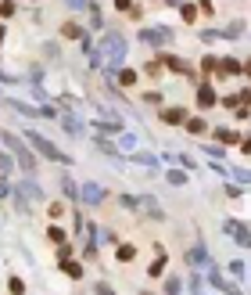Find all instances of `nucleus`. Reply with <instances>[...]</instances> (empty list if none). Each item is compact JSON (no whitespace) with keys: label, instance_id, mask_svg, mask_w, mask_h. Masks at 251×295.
<instances>
[{"label":"nucleus","instance_id":"f257e3e1","mask_svg":"<svg viewBox=\"0 0 251 295\" xmlns=\"http://www.w3.org/2000/svg\"><path fill=\"white\" fill-rule=\"evenodd\" d=\"M25 141H29V144L36 148V151L43 155V159H50V162H68V155H65V151H58V148H54V144H50V141H47L43 133L29 130V133H25Z\"/></svg>","mask_w":251,"mask_h":295},{"label":"nucleus","instance_id":"f03ea898","mask_svg":"<svg viewBox=\"0 0 251 295\" xmlns=\"http://www.w3.org/2000/svg\"><path fill=\"white\" fill-rule=\"evenodd\" d=\"M4 144L15 151V159H18V166H22L25 173H33V159H29V151L22 148V141H18V133H4Z\"/></svg>","mask_w":251,"mask_h":295},{"label":"nucleus","instance_id":"7ed1b4c3","mask_svg":"<svg viewBox=\"0 0 251 295\" xmlns=\"http://www.w3.org/2000/svg\"><path fill=\"white\" fill-rule=\"evenodd\" d=\"M104 54H108V61H122L126 40H122V36H115V33H108V36H104Z\"/></svg>","mask_w":251,"mask_h":295},{"label":"nucleus","instance_id":"20e7f679","mask_svg":"<svg viewBox=\"0 0 251 295\" xmlns=\"http://www.w3.org/2000/svg\"><path fill=\"white\" fill-rule=\"evenodd\" d=\"M226 234L234 238L237 245H244V248H251V230H248L244 223H234V220H226Z\"/></svg>","mask_w":251,"mask_h":295},{"label":"nucleus","instance_id":"39448f33","mask_svg":"<svg viewBox=\"0 0 251 295\" xmlns=\"http://www.w3.org/2000/svg\"><path fill=\"white\" fill-rule=\"evenodd\" d=\"M108 198V191L104 187H100V184H83V202H86V205H100V202H104Z\"/></svg>","mask_w":251,"mask_h":295},{"label":"nucleus","instance_id":"423d86ee","mask_svg":"<svg viewBox=\"0 0 251 295\" xmlns=\"http://www.w3.org/2000/svg\"><path fill=\"white\" fill-rule=\"evenodd\" d=\"M158 119H162L165 126H183V123H187V108H180V105H176V108H162Z\"/></svg>","mask_w":251,"mask_h":295},{"label":"nucleus","instance_id":"0eeeda50","mask_svg":"<svg viewBox=\"0 0 251 295\" xmlns=\"http://www.w3.org/2000/svg\"><path fill=\"white\" fill-rule=\"evenodd\" d=\"M169 36H172L169 29H144L140 40H144V43H169Z\"/></svg>","mask_w":251,"mask_h":295},{"label":"nucleus","instance_id":"6e6552de","mask_svg":"<svg viewBox=\"0 0 251 295\" xmlns=\"http://www.w3.org/2000/svg\"><path fill=\"white\" fill-rule=\"evenodd\" d=\"M198 105H201V108H212V105H216V90H212V83H201V87H198Z\"/></svg>","mask_w":251,"mask_h":295},{"label":"nucleus","instance_id":"1a4fd4ad","mask_svg":"<svg viewBox=\"0 0 251 295\" xmlns=\"http://www.w3.org/2000/svg\"><path fill=\"white\" fill-rule=\"evenodd\" d=\"M244 72V65L240 61H234V58H219V76H240Z\"/></svg>","mask_w":251,"mask_h":295},{"label":"nucleus","instance_id":"9d476101","mask_svg":"<svg viewBox=\"0 0 251 295\" xmlns=\"http://www.w3.org/2000/svg\"><path fill=\"white\" fill-rule=\"evenodd\" d=\"M187 263H190V266H198V270H201V266H208V252H204L201 245H194L190 252H187Z\"/></svg>","mask_w":251,"mask_h":295},{"label":"nucleus","instance_id":"9b49d317","mask_svg":"<svg viewBox=\"0 0 251 295\" xmlns=\"http://www.w3.org/2000/svg\"><path fill=\"white\" fill-rule=\"evenodd\" d=\"M7 108H15V112H22V115H33V119H36V112H40V108L22 105V101H15V97H7Z\"/></svg>","mask_w":251,"mask_h":295},{"label":"nucleus","instance_id":"f8f14e48","mask_svg":"<svg viewBox=\"0 0 251 295\" xmlns=\"http://www.w3.org/2000/svg\"><path fill=\"white\" fill-rule=\"evenodd\" d=\"M183 126H187V133H194V137L208 133V123H204V119H190V123H183Z\"/></svg>","mask_w":251,"mask_h":295},{"label":"nucleus","instance_id":"ddd939ff","mask_svg":"<svg viewBox=\"0 0 251 295\" xmlns=\"http://www.w3.org/2000/svg\"><path fill=\"white\" fill-rule=\"evenodd\" d=\"M61 36H68V40H79V36H83V25H79V22H65V25H61Z\"/></svg>","mask_w":251,"mask_h":295},{"label":"nucleus","instance_id":"4468645a","mask_svg":"<svg viewBox=\"0 0 251 295\" xmlns=\"http://www.w3.org/2000/svg\"><path fill=\"white\" fill-rule=\"evenodd\" d=\"M115 259H122V263L136 259V248H133V245H118V248H115Z\"/></svg>","mask_w":251,"mask_h":295},{"label":"nucleus","instance_id":"2eb2a0df","mask_svg":"<svg viewBox=\"0 0 251 295\" xmlns=\"http://www.w3.org/2000/svg\"><path fill=\"white\" fill-rule=\"evenodd\" d=\"M165 295H183V281L180 277H169V281H165Z\"/></svg>","mask_w":251,"mask_h":295},{"label":"nucleus","instance_id":"dca6fc26","mask_svg":"<svg viewBox=\"0 0 251 295\" xmlns=\"http://www.w3.org/2000/svg\"><path fill=\"white\" fill-rule=\"evenodd\" d=\"M216 137H219L222 144H237V130H230V126H222V130H219Z\"/></svg>","mask_w":251,"mask_h":295},{"label":"nucleus","instance_id":"f3484780","mask_svg":"<svg viewBox=\"0 0 251 295\" xmlns=\"http://www.w3.org/2000/svg\"><path fill=\"white\" fill-rule=\"evenodd\" d=\"M47 238H50L54 245H65V227H58V223H54V227L47 230Z\"/></svg>","mask_w":251,"mask_h":295},{"label":"nucleus","instance_id":"a211bd4d","mask_svg":"<svg viewBox=\"0 0 251 295\" xmlns=\"http://www.w3.org/2000/svg\"><path fill=\"white\" fill-rule=\"evenodd\" d=\"M216 69H219V58H212V54H208V58L201 61V72H204V76H212Z\"/></svg>","mask_w":251,"mask_h":295},{"label":"nucleus","instance_id":"6ab92c4d","mask_svg":"<svg viewBox=\"0 0 251 295\" xmlns=\"http://www.w3.org/2000/svg\"><path fill=\"white\" fill-rule=\"evenodd\" d=\"M61 266H65V274H68V277H83V266H79V263L68 259V263H61Z\"/></svg>","mask_w":251,"mask_h":295},{"label":"nucleus","instance_id":"aec40b11","mask_svg":"<svg viewBox=\"0 0 251 295\" xmlns=\"http://www.w3.org/2000/svg\"><path fill=\"white\" fill-rule=\"evenodd\" d=\"M7 288H11V295H25V284L18 277H7Z\"/></svg>","mask_w":251,"mask_h":295},{"label":"nucleus","instance_id":"412c9836","mask_svg":"<svg viewBox=\"0 0 251 295\" xmlns=\"http://www.w3.org/2000/svg\"><path fill=\"white\" fill-rule=\"evenodd\" d=\"M180 15H183V22H194V18H198V7L183 4V7H180Z\"/></svg>","mask_w":251,"mask_h":295},{"label":"nucleus","instance_id":"4be33fe9","mask_svg":"<svg viewBox=\"0 0 251 295\" xmlns=\"http://www.w3.org/2000/svg\"><path fill=\"white\" fill-rule=\"evenodd\" d=\"M198 11L212 18V15H216V4H212V0H198Z\"/></svg>","mask_w":251,"mask_h":295},{"label":"nucleus","instance_id":"5701e85b","mask_svg":"<svg viewBox=\"0 0 251 295\" xmlns=\"http://www.w3.org/2000/svg\"><path fill=\"white\" fill-rule=\"evenodd\" d=\"M11 173V159H7V151H0V177H7Z\"/></svg>","mask_w":251,"mask_h":295},{"label":"nucleus","instance_id":"b1692460","mask_svg":"<svg viewBox=\"0 0 251 295\" xmlns=\"http://www.w3.org/2000/svg\"><path fill=\"white\" fill-rule=\"evenodd\" d=\"M118 79H122L126 87H133V83H136V72H133V69H122V76H118Z\"/></svg>","mask_w":251,"mask_h":295},{"label":"nucleus","instance_id":"393cba45","mask_svg":"<svg viewBox=\"0 0 251 295\" xmlns=\"http://www.w3.org/2000/svg\"><path fill=\"white\" fill-rule=\"evenodd\" d=\"M169 184H187V173H180V169H169Z\"/></svg>","mask_w":251,"mask_h":295},{"label":"nucleus","instance_id":"a878e982","mask_svg":"<svg viewBox=\"0 0 251 295\" xmlns=\"http://www.w3.org/2000/svg\"><path fill=\"white\" fill-rule=\"evenodd\" d=\"M0 15H4V18L15 15V0H0Z\"/></svg>","mask_w":251,"mask_h":295},{"label":"nucleus","instance_id":"bb28decb","mask_svg":"<svg viewBox=\"0 0 251 295\" xmlns=\"http://www.w3.org/2000/svg\"><path fill=\"white\" fill-rule=\"evenodd\" d=\"M144 205H147V213H151V216H162V209H158L154 198H144Z\"/></svg>","mask_w":251,"mask_h":295},{"label":"nucleus","instance_id":"cd10ccee","mask_svg":"<svg viewBox=\"0 0 251 295\" xmlns=\"http://www.w3.org/2000/svg\"><path fill=\"white\" fill-rule=\"evenodd\" d=\"M165 270V256H158V259L151 263V270H147V274H162Z\"/></svg>","mask_w":251,"mask_h":295},{"label":"nucleus","instance_id":"c85d7f7f","mask_svg":"<svg viewBox=\"0 0 251 295\" xmlns=\"http://www.w3.org/2000/svg\"><path fill=\"white\" fill-rule=\"evenodd\" d=\"M230 274H234V277H244V266H240V259L230 263Z\"/></svg>","mask_w":251,"mask_h":295},{"label":"nucleus","instance_id":"c756f323","mask_svg":"<svg viewBox=\"0 0 251 295\" xmlns=\"http://www.w3.org/2000/svg\"><path fill=\"white\" fill-rule=\"evenodd\" d=\"M50 216H54V220L65 216V205H61V202H54V205H50Z\"/></svg>","mask_w":251,"mask_h":295},{"label":"nucleus","instance_id":"7c9ffc66","mask_svg":"<svg viewBox=\"0 0 251 295\" xmlns=\"http://www.w3.org/2000/svg\"><path fill=\"white\" fill-rule=\"evenodd\" d=\"M68 7H72V11H79V7H86V0H68Z\"/></svg>","mask_w":251,"mask_h":295},{"label":"nucleus","instance_id":"2f4dec72","mask_svg":"<svg viewBox=\"0 0 251 295\" xmlns=\"http://www.w3.org/2000/svg\"><path fill=\"white\" fill-rule=\"evenodd\" d=\"M240 151H244V155H251V137H244V144H240Z\"/></svg>","mask_w":251,"mask_h":295},{"label":"nucleus","instance_id":"473e14b6","mask_svg":"<svg viewBox=\"0 0 251 295\" xmlns=\"http://www.w3.org/2000/svg\"><path fill=\"white\" fill-rule=\"evenodd\" d=\"M129 4H133V0H115V7H118V11H126Z\"/></svg>","mask_w":251,"mask_h":295},{"label":"nucleus","instance_id":"72a5a7b5","mask_svg":"<svg viewBox=\"0 0 251 295\" xmlns=\"http://www.w3.org/2000/svg\"><path fill=\"white\" fill-rule=\"evenodd\" d=\"M4 33H7V29H4V25H0V40H4Z\"/></svg>","mask_w":251,"mask_h":295}]
</instances>
